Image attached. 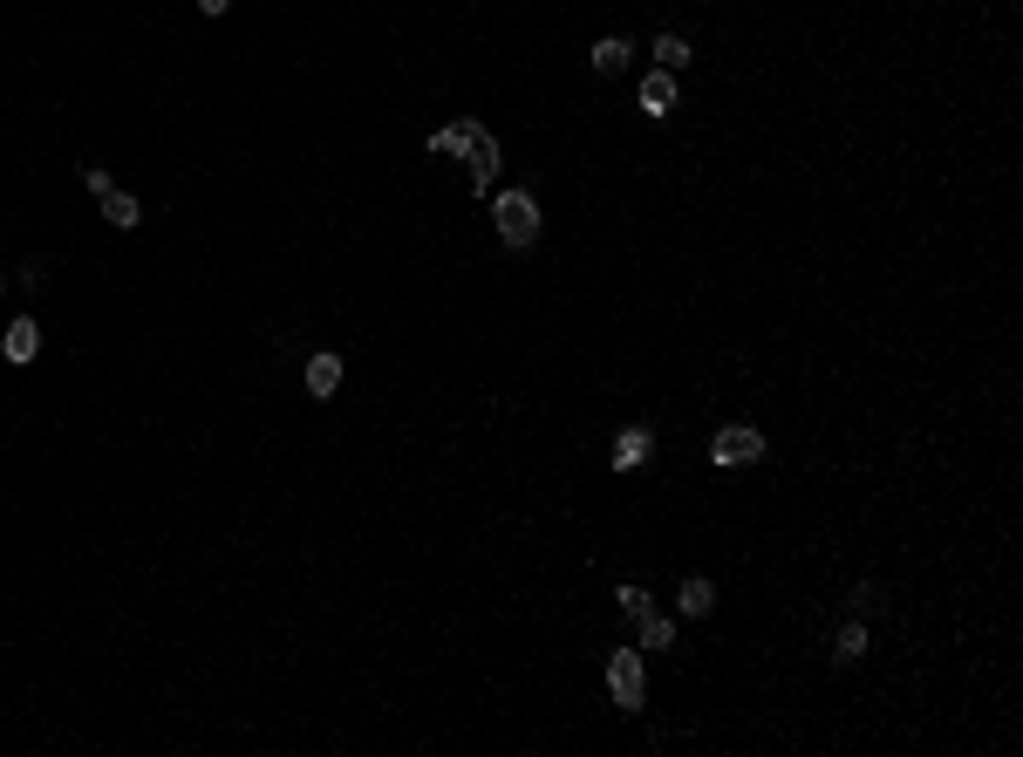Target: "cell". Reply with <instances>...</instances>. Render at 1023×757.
Here are the masks:
<instances>
[{"label": "cell", "mask_w": 1023, "mask_h": 757, "mask_svg": "<svg viewBox=\"0 0 1023 757\" xmlns=\"http://www.w3.org/2000/svg\"><path fill=\"white\" fill-rule=\"evenodd\" d=\"M676 607L689 614V621H703V614L717 607V587H710L703 573H689V580H682V594H676Z\"/></svg>", "instance_id": "12"}, {"label": "cell", "mask_w": 1023, "mask_h": 757, "mask_svg": "<svg viewBox=\"0 0 1023 757\" xmlns=\"http://www.w3.org/2000/svg\"><path fill=\"white\" fill-rule=\"evenodd\" d=\"M642 110L648 116H669V110H676V76H669V69L642 76Z\"/></svg>", "instance_id": "11"}, {"label": "cell", "mask_w": 1023, "mask_h": 757, "mask_svg": "<svg viewBox=\"0 0 1023 757\" xmlns=\"http://www.w3.org/2000/svg\"><path fill=\"white\" fill-rule=\"evenodd\" d=\"M82 185H89L96 198H103V191H110V171H103V164H82Z\"/></svg>", "instance_id": "18"}, {"label": "cell", "mask_w": 1023, "mask_h": 757, "mask_svg": "<svg viewBox=\"0 0 1023 757\" xmlns=\"http://www.w3.org/2000/svg\"><path fill=\"white\" fill-rule=\"evenodd\" d=\"M301 382H307V396H314V403H328V396H335V389H341V355H335V348H321V355H307Z\"/></svg>", "instance_id": "6"}, {"label": "cell", "mask_w": 1023, "mask_h": 757, "mask_svg": "<svg viewBox=\"0 0 1023 757\" xmlns=\"http://www.w3.org/2000/svg\"><path fill=\"white\" fill-rule=\"evenodd\" d=\"M464 164H471V191H478V198H492V178L505 171V157H498V137H492V130H485V137L464 151Z\"/></svg>", "instance_id": "4"}, {"label": "cell", "mask_w": 1023, "mask_h": 757, "mask_svg": "<svg viewBox=\"0 0 1023 757\" xmlns=\"http://www.w3.org/2000/svg\"><path fill=\"white\" fill-rule=\"evenodd\" d=\"M635 628H642V655H655V648H669V642H676V621H669V614H655V607H648Z\"/></svg>", "instance_id": "13"}, {"label": "cell", "mask_w": 1023, "mask_h": 757, "mask_svg": "<svg viewBox=\"0 0 1023 757\" xmlns=\"http://www.w3.org/2000/svg\"><path fill=\"white\" fill-rule=\"evenodd\" d=\"M226 7H232V0H198V14H212V21H219Z\"/></svg>", "instance_id": "19"}, {"label": "cell", "mask_w": 1023, "mask_h": 757, "mask_svg": "<svg viewBox=\"0 0 1023 757\" xmlns=\"http://www.w3.org/2000/svg\"><path fill=\"white\" fill-rule=\"evenodd\" d=\"M587 62H594V76H621V69L635 62V41H628V35H601Z\"/></svg>", "instance_id": "7"}, {"label": "cell", "mask_w": 1023, "mask_h": 757, "mask_svg": "<svg viewBox=\"0 0 1023 757\" xmlns=\"http://www.w3.org/2000/svg\"><path fill=\"white\" fill-rule=\"evenodd\" d=\"M21 287H28V294H41V287H48V260H28V266H21Z\"/></svg>", "instance_id": "17"}, {"label": "cell", "mask_w": 1023, "mask_h": 757, "mask_svg": "<svg viewBox=\"0 0 1023 757\" xmlns=\"http://www.w3.org/2000/svg\"><path fill=\"white\" fill-rule=\"evenodd\" d=\"M607 696H614V710H642V696H648L642 648H614L607 655Z\"/></svg>", "instance_id": "2"}, {"label": "cell", "mask_w": 1023, "mask_h": 757, "mask_svg": "<svg viewBox=\"0 0 1023 757\" xmlns=\"http://www.w3.org/2000/svg\"><path fill=\"white\" fill-rule=\"evenodd\" d=\"M867 642H873L867 621H846V628L833 635V662H860V655H867Z\"/></svg>", "instance_id": "14"}, {"label": "cell", "mask_w": 1023, "mask_h": 757, "mask_svg": "<svg viewBox=\"0 0 1023 757\" xmlns=\"http://www.w3.org/2000/svg\"><path fill=\"white\" fill-rule=\"evenodd\" d=\"M35 355H41V321H14V328H7V362L28 369Z\"/></svg>", "instance_id": "10"}, {"label": "cell", "mask_w": 1023, "mask_h": 757, "mask_svg": "<svg viewBox=\"0 0 1023 757\" xmlns=\"http://www.w3.org/2000/svg\"><path fill=\"white\" fill-rule=\"evenodd\" d=\"M492 226H498L505 246H532V239H539V198H532V191H498Z\"/></svg>", "instance_id": "1"}, {"label": "cell", "mask_w": 1023, "mask_h": 757, "mask_svg": "<svg viewBox=\"0 0 1023 757\" xmlns=\"http://www.w3.org/2000/svg\"><path fill=\"white\" fill-rule=\"evenodd\" d=\"M0 294H7V273H0Z\"/></svg>", "instance_id": "20"}, {"label": "cell", "mask_w": 1023, "mask_h": 757, "mask_svg": "<svg viewBox=\"0 0 1023 757\" xmlns=\"http://www.w3.org/2000/svg\"><path fill=\"white\" fill-rule=\"evenodd\" d=\"M682 62H689V41H682V35H655V69H669V76H676Z\"/></svg>", "instance_id": "15"}, {"label": "cell", "mask_w": 1023, "mask_h": 757, "mask_svg": "<svg viewBox=\"0 0 1023 757\" xmlns=\"http://www.w3.org/2000/svg\"><path fill=\"white\" fill-rule=\"evenodd\" d=\"M751 457H764L758 423H723L717 437H710V464H751Z\"/></svg>", "instance_id": "3"}, {"label": "cell", "mask_w": 1023, "mask_h": 757, "mask_svg": "<svg viewBox=\"0 0 1023 757\" xmlns=\"http://www.w3.org/2000/svg\"><path fill=\"white\" fill-rule=\"evenodd\" d=\"M478 137H485V123H478V116H457V123H444V130H430V157H464Z\"/></svg>", "instance_id": "5"}, {"label": "cell", "mask_w": 1023, "mask_h": 757, "mask_svg": "<svg viewBox=\"0 0 1023 757\" xmlns=\"http://www.w3.org/2000/svg\"><path fill=\"white\" fill-rule=\"evenodd\" d=\"M96 205H103V219H110L116 232H137V226H144V205H137V198H130L123 185H110L103 198H96Z\"/></svg>", "instance_id": "8"}, {"label": "cell", "mask_w": 1023, "mask_h": 757, "mask_svg": "<svg viewBox=\"0 0 1023 757\" xmlns=\"http://www.w3.org/2000/svg\"><path fill=\"white\" fill-rule=\"evenodd\" d=\"M614 607H621V614H628V621H642V614H648V607H655V601H648L642 587H635V580H628V587H614Z\"/></svg>", "instance_id": "16"}, {"label": "cell", "mask_w": 1023, "mask_h": 757, "mask_svg": "<svg viewBox=\"0 0 1023 757\" xmlns=\"http://www.w3.org/2000/svg\"><path fill=\"white\" fill-rule=\"evenodd\" d=\"M648 444H655V430H648V423H628V430L614 437V471H635V464L648 457Z\"/></svg>", "instance_id": "9"}]
</instances>
